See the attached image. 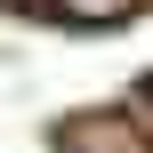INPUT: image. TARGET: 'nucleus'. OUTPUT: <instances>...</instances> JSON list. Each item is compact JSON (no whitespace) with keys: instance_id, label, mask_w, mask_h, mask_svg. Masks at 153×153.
Masks as SVG:
<instances>
[{"instance_id":"1","label":"nucleus","mask_w":153,"mask_h":153,"mask_svg":"<svg viewBox=\"0 0 153 153\" xmlns=\"http://www.w3.org/2000/svg\"><path fill=\"white\" fill-rule=\"evenodd\" d=\"M56 8H65L73 24H113V16H129L137 0H56Z\"/></svg>"}]
</instances>
